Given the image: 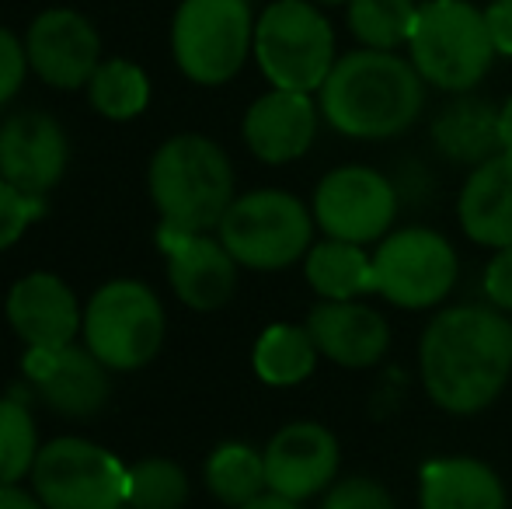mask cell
Here are the masks:
<instances>
[{
  "mask_svg": "<svg viewBox=\"0 0 512 509\" xmlns=\"http://www.w3.org/2000/svg\"><path fill=\"white\" fill-rule=\"evenodd\" d=\"M418 374L443 412H485L512 374V321L478 304L439 311L418 342Z\"/></svg>",
  "mask_w": 512,
  "mask_h": 509,
  "instance_id": "6da1fadb",
  "label": "cell"
},
{
  "mask_svg": "<svg viewBox=\"0 0 512 509\" xmlns=\"http://www.w3.org/2000/svg\"><path fill=\"white\" fill-rule=\"evenodd\" d=\"M422 109L425 77L387 49L342 56L321 84L324 119L352 140H391L415 126Z\"/></svg>",
  "mask_w": 512,
  "mask_h": 509,
  "instance_id": "7a4b0ae2",
  "label": "cell"
},
{
  "mask_svg": "<svg viewBox=\"0 0 512 509\" xmlns=\"http://www.w3.org/2000/svg\"><path fill=\"white\" fill-rule=\"evenodd\" d=\"M150 199L161 227L182 234H206L220 227L234 203V168L220 143L199 133H182L154 154L147 171Z\"/></svg>",
  "mask_w": 512,
  "mask_h": 509,
  "instance_id": "3957f363",
  "label": "cell"
},
{
  "mask_svg": "<svg viewBox=\"0 0 512 509\" xmlns=\"http://www.w3.org/2000/svg\"><path fill=\"white\" fill-rule=\"evenodd\" d=\"M408 49L425 84H436L453 95H467L474 84H481L495 60L485 11L467 0H429L418 7Z\"/></svg>",
  "mask_w": 512,
  "mask_h": 509,
  "instance_id": "277c9868",
  "label": "cell"
},
{
  "mask_svg": "<svg viewBox=\"0 0 512 509\" xmlns=\"http://www.w3.org/2000/svg\"><path fill=\"white\" fill-rule=\"evenodd\" d=\"M314 210L283 189L237 196L220 220V241L237 265L258 272L290 269L314 245Z\"/></svg>",
  "mask_w": 512,
  "mask_h": 509,
  "instance_id": "5b68a950",
  "label": "cell"
},
{
  "mask_svg": "<svg viewBox=\"0 0 512 509\" xmlns=\"http://www.w3.org/2000/svg\"><path fill=\"white\" fill-rule=\"evenodd\" d=\"M255 56L272 88L310 95L335 67V32L310 0H276L255 25Z\"/></svg>",
  "mask_w": 512,
  "mask_h": 509,
  "instance_id": "8992f818",
  "label": "cell"
},
{
  "mask_svg": "<svg viewBox=\"0 0 512 509\" xmlns=\"http://www.w3.org/2000/svg\"><path fill=\"white\" fill-rule=\"evenodd\" d=\"M84 342L108 370H140L164 346V307L150 286L112 279L84 311Z\"/></svg>",
  "mask_w": 512,
  "mask_h": 509,
  "instance_id": "52a82bcc",
  "label": "cell"
},
{
  "mask_svg": "<svg viewBox=\"0 0 512 509\" xmlns=\"http://www.w3.org/2000/svg\"><path fill=\"white\" fill-rule=\"evenodd\" d=\"M255 46L248 0H185L171 28L182 74L196 84H223L244 67Z\"/></svg>",
  "mask_w": 512,
  "mask_h": 509,
  "instance_id": "ba28073f",
  "label": "cell"
},
{
  "mask_svg": "<svg viewBox=\"0 0 512 509\" xmlns=\"http://www.w3.org/2000/svg\"><path fill=\"white\" fill-rule=\"evenodd\" d=\"M32 485L46 509H122L129 468L98 443L60 436L39 447Z\"/></svg>",
  "mask_w": 512,
  "mask_h": 509,
  "instance_id": "9c48e42d",
  "label": "cell"
},
{
  "mask_svg": "<svg viewBox=\"0 0 512 509\" xmlns=\"http://www.w3.org/2000/svg\"><path fill=\"white\" fill-rule=\"evenodd\" d=\"M457 248L432 227L391 231L373 252L377 293L401 311H425L457 286Z\"/></svg>",
  "mask_w": 512,
  "mask_h": 509,
  "instance_id": "30bf717a",
  "label": "cell"
},
{
  "mask_svg": "<svg viewBox=\"0 0 512 509\" xmlns=\"http://www.w3.org/2000/svg\"><path fill=\"white\" fill-rule=\"evenodd\" d=\"M401 210L398 185L363 164H345L314 189V220L324 238L373 245L391 234Z\"/></svg>",
  "mask_w": 512,
  "mask_h": 509,
  "instance_id": "8fae6325",
  "label": "cell"
},
{
  "mask_svg": "<svg viewBox=\"0 0 512 509\" xmlns=\"http://www.w3.org/2000/svg\"><path fill=\"white\" fill-rule=\"evenodd\" d=\"M342 447L321 422H290L265 447V478L269 492L304 503L338 482Z\"/></svg>",
  "mask_w": 512,
  "mask_h": 509,
  "instance_id": "7c38bea8",
  "label": "cell"
},
{
  "mask_svg": "<svg viewBox=\"0 0 512 509\" xmlns=\"http://www.w3.org/2000/svg\"><path fill=\"white\" fill-rule=\"evenodd\" d=\"M70 143L46 112H18L0 126V178L28 196H46L67 175Z\"/></svg>",
  "mask_w": 512,
  "mask_h": 509,
  "instance_id": "4fadbf2b",
  "label": "cell"
},
{
  "mask_svg": "<svg viewBox=\"0 0 512 509\" xmlns=\"http://www.w3.org/2000/svg\"><path fill=\"white\" fill-rule=\"evenodd\" d=\"M105 363L91 349L63 346V349H28L25 377L32 391L46 401L53 412L70 419H88L102 412L108 401Z\"/></svg>",
  "mask_w": 512,
  "mask_h": 509,
  "instance_id": "5bb4252c",
  "label": "cell"
},
{
  "mask_svg": "<svg viewBox=\"0 0 512 509\" xmlns=\"http://www.w3.org/2000/svg\"><path fill=\"white\" fill-rule=\"evenodd\" d=\"M164 255H168V279L185 307L192 311H216L237 290V262L223 248L220 238L209 234H182L161 227L157 231Z\"/></svg>",
  "mask_w": 512,
  "mask_h": 509,
  "instance_id": "9a60e30c",
  "label": "cell"
},
{
  "mask_svg": "<svg viewBox=\"0 0 512 509\" xmlns=\"http://www.w3.org/2000/svg\"><path fill=\"white\" fill-rule=\"evenodd\" d=\"M28 67L53 88H81L102 67L98 32L77 11H46L28 28Z\"/></svg>",
  "mask_w": 512,
  "mask_h": 509,
  "instance_id": "2e32d148",
  "label": "cell"
},
{
  "mask_svg": "<svg viewBox=\"0 0 512 509\" xmlns=\"http://www.w3.org/2000/svg\"><path fill=\"white\" fill-rule=\"evenodd\" d=\"M7 321L28 349H63L74 346L84 328L77 297L53 272H32L18 279L7 293Z\"/></svg>",
  "mask_w": 512,
  "mask_h": 509,
  "instance_id": "e0dca14e",
  "label": "cell"
},
{
  "mask_svg": "<svg viewBox=\"0 0 512 509\" xmlns=\"http://www.w3.org/2000/svg\"><path fill=\"white\" fill-rule=\"evenodd\" d=\"M307 332L321 356L345 370H370L391 349V325L359 300H321L307 314Z\"/></svg>",
  "mask_w": 512,
  "mask_h": 509,
  "instance_id": "ac0fdd59",
  "label": "cell"
},
{
  "mask_svg": "<svg viewBox=\"0 0 512 509\" xmlns=\"http://www.w3.org/2000/svg\"><path fill=\"white\" fill-rule=\"evenodd\" d=\"M317 136V109L304 91L272 88L244 116V143L265 164L304 157Z\"/></svg>",
  "mask_w": 512,
  "mask_h": 509,
  "instance_id": "d6986e66",
  "label": "cell"
},
{
  "mask_svg": "<svg viewBox=\"0 0 512 509\" xmlns=\"http://www.w3.org/2000/svg\"><path fill=\"white\" fill-rule=\"evenodd\" d=\"M457 220L460 231L485 248H509L512 245V154L488 157L485 164L467 175L464 189L457 196Z\"/></svg>",
  "mask_w": 512,
  "mask_h": 509,
  "instance_id": "ffe728a7",
  "label": "cell"
},
{
  "mask_svg": "<svg viewBox=\"0 0 512 509\" xmlns=\"http://www.w3.org/2000/svg\"><path fill=\"white\" fill-rule=\"evenodd\" d=\"M418 509H506V485L478 457H436L418 471Z\"/></svg>",
  "mask_w": 512,
  "mask_h": 509,
  "instance_id": "44dd1931",
  "label": "cell"
},
{
  "mask_svg": "<svg viewBox=\"0 0 512 509\" xmlns=\"http://www.w3.org/2000/svg\"><path fill=\"white\" fill-rule=\"evenodd\" d=\"M432 143L453 164H485L488 157L502 154L499 109L485 98L460 95L432 119Z\"/></svg>",
  "mask_w": 512,
  "mask_h": 509,
  "instance_id": "7402d4cb",
  "label": "cell"
},
{
  "mask_svg": "<svg viewBox=\"0 0 512 509\" xmlns=\"http://www.w3.org/2000/svg\"><path fill=\"white\" fill-rule=\"evenodd\" d=\"M304 276L321 300H359L366 293H377L373 255H366V245L352 241L324 238L310 245L304 255Z\"/></svg>",
  "mask_w": 512,
  "mask_h": 509,
  "instance_id": "603a6c76",
  "label": "cell"
},
{
  "mask_svg": "<svg viewBox=\"0 0 512 509\" xmlns=\"http://www.w3.org/2000/svg\"><path fill=\"white\" fill-rule=\"evenodd\" d=\"M317 353L314 335L307 332V325H272L258 335L255 353H251V367H255L258 381L272 387H297L307 377H314L317 370Z\"/></svg>",
  "mask_w": 512,
  "mask_h": 509,
  "instance_id": "cb8c5ba5",
  "label": "cell"
},
{
  "mask_svg": "<svg viewBox=\"0 0 512 509\" xmlns=\"http://www.w3.org/2000/svg\"><path fill=\"white\" fill-rule=\"evenodd\" d=\"M206 489L223 506L241 509L269 492L265 478V454H258L248 443H223L206 461Z\"/></svg>",
  "mask_w": 512,
  "mask_h": 509,
  "instance_id": "d4e9b609",
  "label": "cell"
},
{
  "mask_svg": "<svg viewBox=\"0 0 512 509\" xmlns=\"http://www.w3.org/2000/svg\"><path fill=\"white\" fill-rule=\"evenodd\" d=\"M415 0H349V28L366 49H398L415 32Z\"/></svg>",
  "mask_w": 512,
  "mask_h": 509,
  "instance_id": "484cf974",
  "label": "cell"
},
{
  "mask_svg": "<svg viewBox=\"0 0 512 509\" xmlns=\"http://www.w3.org/2000/svg\"><path fill=\"white\" fill-rule=\"evenodd\" d=\"M88 91H91V105L105 119H133L150 102L147 74L129 60H105L95 70V77L88 81Z\"/></svg>",
  "mask_w": 512,
  "mask_h": 509,
  "instance_id": "4316f807",
  "label": "cell"
},
{
  "mask_svg": "<svg viewBox=\"0 0 512 509\" xmlns=\"http://www.w3.org/2000/svg\"><path fill=\"white\" fill-rule=\"evenodd\" d=\"M189 503V475L168 457H143L129 468V509H185Z\"/></svg>",
  "mask_w": 512,
  "mask_h": 509,
  "instance_id": "83f0119b",
  "label": "cell"
},
{
  "mask_svg": "<svg viewBox=\"0 0 512 509\" xmlns=\"http://www.w3.org/2000/svg\"><path fill=\"white\" fill-rule=\"evenodd\" d=\"M39 457V433L25 401L0 398V485H18L32 475Z\"/></svg>",
  "mask_w": 512,
  "mask_h": 509,
  "instance_id": "f1b7e54d",
  "label": "cell"
},
{
  "mask_svg": "<svg viewBox=\"0 0 512 509\" xmlns=\"http://www.w3.org/2000/svg\"><path fill=\"white\" fill-rule=\"evenodd\" d=\"M46 213L39 196H28L18 185H11L7 178H0V252L11 248L14 241H21V234Z\"/></svg>",
  "mask_w": 512,
  "mask_h": 509,
  "instance_id": "f546056e",
  "label": "cell"
},
{
  "mask_svg": "<svg viewBox=\"0 0 512 509\" xmlns=\"http://www.w3.org/2000/svg\"><path fill=\"white\" fill-rule=\"evenodd\" d=\"M321 509H398L391 499V492L377 482V478L366 475H352L335 482L324 492Z\"/></svg>",
  "mask_w": 512,
  "mask_h": 509,
  "instance_id": "4dcf8cb0",
  "label": "cell"
},
{
  "mask_svg": "<svg viewBox=\"0 0 512 509\" xmlns=\"http://www.w3.org/2000/svg\"><path fill=\"white\" fill-rule=\"evenodd\" d=\"M28 53L7 28H0V105H7L25 84Z\"/></svg>",
  "mask_w": 512,
  "mask_h": 509,
  "instance_id": "1f68e13d",
  "label": "cell"
},
{
  "mask_svg": "<svg viewBox=\"0 0 512 509\" xmlns=\"http://www.w3.org/2000/svg\"><path fill=\"white\" fill-rule=\"evenodd\" d=\"M485 297L492 300L495 311L512 314V245L499 248L485 269Z\"/></svg>",
  "mask_w": 512,
  "mask_h": 509,
  "instance_id": "d6a6232c",
  "label": "cell"
},
{
  "mask_svg": "<svg viewBox=\"0 0 512 509\" xmlns=\"http://www.w3.org/2000/svg\"><path fill=\"white\" fill-rule=\"evenodd\" d=\"M485 25L495 53L512 56V0H492L485 7Z\"/></svg>",
  "mask_w": 512,
  "mask_h": 509,
  "instance_id": "836d02e7",
  "label": "cell"
},
{
  "mask_svg": "<svg viewBox=\"0 0 512 509\" xmlns=\"http://www.w3.org/2000/svg\"><path fill=\"white\" fill-rule=\"evenodd\" d=\"M0 509H46L39 496H28L18 485H0Z\"/></svg>",
  "mask_w": 512,
  "mask_h": 509,
  "instance_id": "e575fe53",
  "label": "cell"
},
{
  "mask_svg": "<svg viewBox=\"0 0 512 509\" xmlns=\"http://www.w3.org/2000/svg\"><path fill=\"white\" fill-rule=\"evenodd\" d=\"M241 509H300V503L276 496V492H265V496H258L255 503H248V506H241Z\"/></svg>",
  "mask_w": 512,
  "mask_h": 509,
  "instance_id": "d590c367",
  "label": "cell"
},
{
  "mask_svg": "<svg viewBox=\"0 0 512 509\" xmlns=\"http://www.w3.org/2000/svg\"><path fill=\"white\" fill-rule=\"evenodd\" d=\"M499 133H502V150H509L512 154V95H509V102L499 109Z\"/></svg>",
  "mask_w": 512,
  "mask_h": 509,
  "instance_id": "8d00e7d4",
  "label": "cell"
},
{
  "mask_svg": "<svg viewBox=\"0 0 512 509\" xmlns=\"http://www.w3.org/2000/svg\"><path fill=\"white\" fill-rule=\"evenodd\" d=\"M314 4H342V0H314Z\"/></svg>",
  "mask_w": 512,
  "mask_h": 509,
  "instance_id": "74e56055",
  "label": "cell"
},
{
  "mask_svg": "<svg viewBox=\"0 0 512 509\" xmlns=\"http://www.w3.org/2000/svg\"><path fill=\"white\" fill-rule=\"evenodd\" d=\"M122 509H129V506H122Z\"/></svg>",
  "mask_w": 512,
  "mask_h": 509,
  "instance_id": "f35d334b",
  "label": "cell"
}]
</instances>
